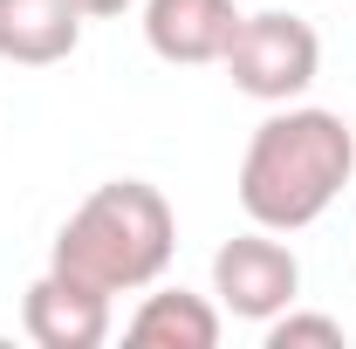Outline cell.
Wrapping results in <instances>:
<instances>
[{
    "label": "cell",
    "instance_id": "6da1fadb",
    "mask_svg": "<svg viewBox=\"0 0 356 349\" xmlns=\"http://www.w3.org/2000/svg\"><path fill=\"white\" fill-rule=\"evenodd\" d=\"M356 172V131L336 110L315 103H274L261 131L240 151V213L267 233H302L336 206V192Z\"/></svg>",
    "mask_w": 356,
    "mask_h": 349
},
{
    "label": "cell",
    "instance_id": "7a4b0ae2",
    "mask_svg": "<svg viewBox=\"0 0 356 349\" xmlns=\"http://www.w3.org/2000/svg\"><path fill=\"white\" fill-rule=\"evenodd\" d=\"M172 247H178L172 199L158 185H144V178H110L62 219L48 267L76 274V281L103 288V295H144V288L165 281Z\"/></svg>",
    "mask_w": 356,
    "mask_h": 349
},
{
    "label": "cell",
    "instance_id": "3957f363",
    "mask_svg": "<svg viewBox=\"0 0 356 349\" xmlns=\"http://www.w3.org/2000/svg\"><path fill=\"white\" fill-rule=\"evenodd\" d=\"M226 76L254 103H295L322 76V42H315V28L302 14H281V7L240 14L233 48H226Z\"/></svg>",
    "mask_w": 356,
    "mask_h": 349
},
{
    "label": "cell",
    "instance_id": "277c9868",
    "mask_svg": "<svg viewBox=\"0 0 356 349\" xmlns=\"http://www.w3.org/2000/svg\"><path fill=\"white\" fill-rule=\"evenodd\" d=\"M213 295H220V308L233 322H274L281 308H295V295H302V261L267 226H254V233L226 240L213 254Z\"/></svg>",
    "mask_w": 356,
    "mask_h": 349
},
{
    "label": "cell",
    "instance_id": "5b68a950",
    "mask_svg": "<svg viewBox=\"0 0 356 349\" xmlns=\"http://www.w3.org/2000/svg\"><path fill=\"white\" fill-rule=\"evenodd\" d=\"M21 329L42 349H96L110 336V295L76 281V274H62V267H48L21 295Z\"/></svg>",
    "mask_w": 356,
    "mask_h": 349
},
{
    "label": "cell",
    "instance_id": "8992f818",
    "mask_svg": "<svg viewBox=\"0 0 356 349\" xmlns=\"http://www.w3.org/2000/svg\"><path fill=\"white\" fill-rule=\"evenodd\" d=\"M233 0H144V42L158 62L172 69H206V62H226L233 48Z\"/></svg>",
    "mask_w": 356,
    "mask_h": 349
},
{
    "label": "cell",
    "instance_id": "52a82bcc",
    "mask_svg": "<svg viewBox=\"0 0 356 349\" xmlns=\"http://www.w3.org/2000/svg\"><path fill=\"white\" fill-rule=\"evenodd\" d=\"M83 7L76 0H0V62L14 69H55L83 48Z\"/></svg>",
    "mask_w": 356,
    "mask_h": 349
},
{
    "label": "cell",
    "instance_id": "ba28073f",
    "mask_svg": "<svg viewBox=\"0 0 356 349\" xmlns=\"http://www.w3.org/2000/svg\"><path fill=\"white\" fill-rule=\"evenodd\" d=\"M124 336L144 349H213L226 336V308L206 302V295H192V288H158V295H144L137 315L124 322Z\"/></svg>",
    "mask_w": 356,
    "mask_h": 349
},
{
    "label": "cell",
    "instance_id": "9c48e42d",
    "mask_svg": "<svg viewBox=\"0 0 356 349\" xmlns=\"http://www.w3.org/2000/svg\"><path fill=\"white\" fill-rule=\"evenodd\" d=\"M261 343L267 349H343V322L336 315H302V308H281L274 322H261Z\"/></svg>",
    "mask_w": 356,
    "mask_h": 349
},
{
    "label": "cell",
    "instance_id": "30bf717a",
    "mask_svg": "<svg viewBox=\"0 0 356 349\" xmlns=\"http://www.w3.org/2000/svg\"><path fill=\"white\" fill-rule=\"evenodd\" d=\"M76 7H83L89 21H117V14H124V7H131V0H76Z\"/></svg>",
    "mask_w": 356,
    "mask_h": 349
}]
</instances>
